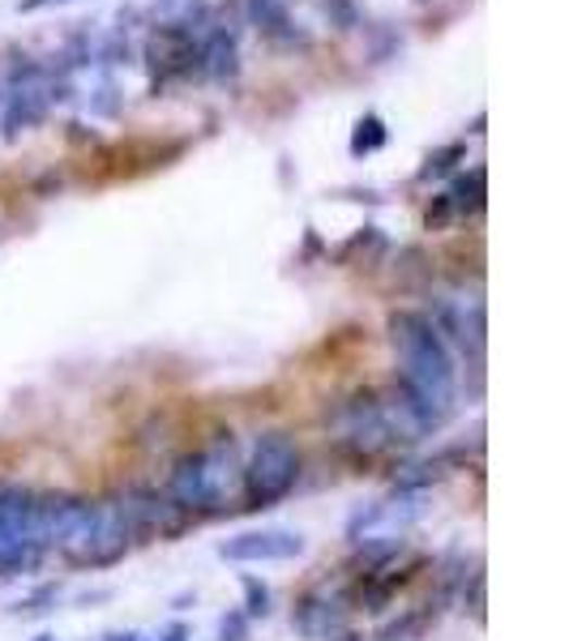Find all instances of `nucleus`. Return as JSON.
<instances>
[{"label": "nucleus", "mask_w": 569, "mask_h": 641, "mask_svg": "<svg viewBox=\"0 0 569 641\" xmlns=\"http://www.w3.org/2000/svg\"><path fill=\"white\" fill-rule=\"evenodd\" d=\"M249 17H253V26L270 39V43H304V35L295 30V22H291V13L283 9V0H249Z\"/></svg>", "instance_id": "obj_11"}, {"label": "nucleus", "mask_w": 569, "mask_h": 641, "mask_svg": "<svg viewBox=\"0 0 569 641\" xmlns=\"http://www.w3.org/2000/svg\"><path fill=\"white\" fill-rule=\"evenodd\" d=\"M304 552V535L300 530H244L227 543H218V556L223 561H236V565H266V561H295Z\"/></svg>", "instance_id": "obj_6"}, {"label": "nucleus", "mask_w": 569, "mask_h": 641, "mask_svg": "<svg viewBox=\"0 0 569 641\" xmlns=\"http://www.w3.org/2000/svg\"><path fill=\"white\" fill-rule=\"evenodd\" d=\"M377 145H385V125L377 116H364L356 125V138H352V154H368Z\"/></svg>", "instance_id": "obj_15"}, {"label": "nucleus", "mask_w": 569, "mask_h": 641, "mask_svg": "<svg viewBox=\"0 0 569 641\" xmlns=\"http://www.w3.org/2000/svg\"><path fill=\"white\" fill-rule=\"evenodd\" d=\"M295 629L304 638L313 641H326L334 633H343L347 625V594L343 590H308L300 603H295Z\"/></svg>", "instance_id": "obj_8"}, {"label": "nucleus", "mask_w": 569, "mask_h": 641, "mask_svg": "<svg viewBox=\"0 0 569 641\" xmlns=\"http://www.w3.org/2000/svg\"><path fill=\"white\" fill-rule=\"evenodd\" d=\"M48 556V548L30 535H22L17 526H9L0 517V577H17V573H35L39 561Z\"/></svg>", "instance_id": "obj_10"}, {"label": "nucleus", "mask_w": 569, "mask_h": 641, "mask_svg": "<svg viewBox=\"0 0 569 641\" xmlns=\"http://www.w3.org/2000/svg\"><path fill=\"white\" fill-rule=\"evenodd\" d=\"M445 206H450L454 218L480 210V206H484V171L476 167L471 176H458V180H454V189L445 193Z\"/></svg>", "instance_id": "obj_14"}, {"label": "nucleus", "mask_w": 569, "mask_h": 641, "mask_svg": "<svg viewBox=\"0 0 569 641\" xmlns=\"http://www.w3.org/2000/svg\"><path fill=\"white\" fill-rule=\"evenodd\" d=\"M450 158H463V145H450V150H441L437 158H428V171H425V176H441V171L450 167Z\"/></svg>", "instance_id": "obj_18"}, {"label": "nucleus", "mask_w": 569, "mask_h": 641, "mask_svg": "<svg viewBox=\"0 0 569 641\" xmlns=\"http://www.w3.org/2000/svg\"><path fill=\"white\" fill-rule=\"evenodd\" d=\"M189 638V633H185V625H172V629H167V638L163 641H185Z\"/></svg>", "instance_id": "obj_19"}, {"label": "nucleus", "mask_w": 569, "mask_h": 641, "mask_svg": "<svg viewBox=\"0 0 569 641\" xmlns=\"http://www.w3.org/2000/svg\"><path fill=\"white\" fill-rule=\"evenodd\" d=\"M150 17L154 26H167V30H193L206 17V0H154Z\"/></svg>", "instance_id": "obj_12"}, {"label": "nucleus", "mask_w": 569, "mask_h": 641, "mask_svg": "<svg viewBox=\"0 0 569 641\" xmlns=\"http://www.w3.org/2000/svg\"><path fill=\"white\" fill-rule=\"evenodd\" d=\"M249 638V616L244 612H231L218 620V641H244Z\"/></svg>", "instance_id": "obj_17"}, {"label": "nucleus", "mask_w": 569, "mask_h": 641, "mask_svg": "<svg viewBox=\"0 0 569 641\" xmlns=\"http://www.w3.org/2000/svg\"><path fill=\"white\" fill-rule=\"evenodd\" d=\"M300 484V449L287 432H262L240 466V509H275Z\"/></svg>", "instance_id": "obj_3"}, {"label": "nucleus", "mask_w": 569, "mask_h": 641, "mask_svg": "<svg viewBox=\"0 0 569 641\" xmlns=\"http://www.w3.org/2000/svg\"><path fill=\"white\" fill-rule=\"evenodd\" d=\"M116 641H142L138 633H125V638H116Z\"/></svg>", "instance_id": "obj_20"}, {"label": "nucleus", "mask_w": 569, "mask_h": 641, "mask_svg": "<svg viewBox=\"0 0 569 641\" xmlns=\"http://www.w3.org/2000/svg\"><path fill=\"white\" fill-rule=\"evenodd\" d=\"M202 69L211 73L214 81H227L240 73V61H236V39L227 30H214L211 39L202 43Z\"/></svg>", "instance_id": "obj_13"}, {"label": "nucleus", "mask_w": 569, "mask_h": 641, "mask_svg": "<svg viewBox=\"0 0 569 641\" xmlns=\"http://www.w3.org/2000/svg\"><path fill=\"white\" fill-rule=\"evenodd\" d=\"M390 338H394V351L403 363V376L399 385H407L428 411L445 424L458 407V368L450 356V343L437 334V325L428 321L425 312H394L390 317Z\"/></svg>", "instance_id": "obj_1"}, {"label": "nucleus", "mask_w": 569, "mask_h": 641, "mask_svg": "<svg viewBox=\"0 0 569 641\" xmlns=\"http://www.w3.org/2000/svg\"><path fill=\"white\" fill-rule=\"evenodd\" d=\"M244 594H249V607H244V616H249V620L270 612V590H266V586H257L253 577H244Z\"/></svg>", "instance_id": "obj_16"}, {"label": "nucleus", "mask_w": 569, "mask_h": 641, "mask_svg": "<svg viewBox=\"0 0 569 641\" xmlns=\"http://www.w3.org/2000/svg\"><path fill=\"white\" fill-rule=\"evenodd\" d=\"M202 466H206V504H211V517L236 509L240 500V453H236V440L231 432H223L211 449H202Z\"/></svg>", "instance_id": "obj_7"}, {"label": "nucleus", "mask_w": 569, "mask_h": 641, "mask_svg": "<svg viewBox=\"0 0 569 641\" xmlns=\"http://www.w3.org/2000/svg\"><path fill=\"white\" fill-rule=\"evenodd\" d=\"M35 641H56V638H52V633H43V638H35Z\"/></svg>", "instance_id": "obj_21"}, {"label": "nucleus", "mask_w": 569, "mask_h": 641, "mask_svg": "<svg viewBox=\"0 0 569 641\" xmlns=\"http://www.w3.org/2000/svg\"><path fill=\"white\" fill-rule=\"evenodd\" d=\"M339 440L359 453V458H377L385 449H394V432H390V420H385V407L381 398L372 394H359L343 407L339 415Z\"/></svg>", "instance_id": "obj_4"}, {"label": "nucleus", "mask_w": 569, "mask_h": 641, "mask_svg": "<svg viewBox=\"0 0 569 641\" xmlns=\"http://www.w3.org/2000/svg\"><path fill=\"white\" fill-rule=\"evenodd\" d=\"M167 497L176 500L189 517H211V504H206V466H202V449L185 453L172 475H167Z\"/></svg>", "instance_id": "obj_9"}, {"label": "nucleus", "mask_w": 569, "mask_h": 641, "mask_svg": "<svg viewBox=\"0 0 569 641\" xmlns=\"http://www.w3.org/2000/svg\"><path fill=\"white\" fill-rule=\"evenodd\" d=\"M125 509V522L134 535H150V539H176L193 517L167 497V492H154V488H129L121 497Z\"/></svg>", "instance_id": "obj_5"}, {"label": "nucleus", "mask_w": 569, "mask_h": 641, "mask_svg": "<svg viewBox=\"0 0 569 641\" xmlns=\"http://www.w3.org/2000/svg\"><path fill=\"white\" fill-rule=\"evenodd\" d=\"M129 522L121 500H81V509L73 513L69 530L61 535V552L81 569H108L116 561H125L129 552Z\"/></svg>", "instance_id": "obj_2"}]
</instances>
